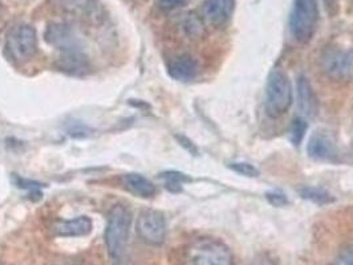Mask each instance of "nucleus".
Returning a JSON list of instances; mask_svg holds the SVG:
<instances>
[{
  "label": "nucleus",
  "instance_id": "dca6fc26",
  "mask_svg": "<svg viewBox=\"0 0 353 265\" xmlns=\"http://www.w3.org/2000/svg\"><path fill=\"white\" fill-rule=\"evenodd\" d=\"M301 194L304 199L311 200L316 204H328L334 200L332 195L328 194L325 190H321L318 187H304L301 189Z\"/></svg>",
  "mask_w": 353,
  "mask_h": 265
},
{
  "label": "nucleus",
  "instance_id": "6ab92c4d",
  "mask_svg": "<svg viewBox=\"0 0 353 265\" xmlns=\"http://www.w3.org/2000/svg\"><path fill=\"white\" fill-rule=\"evenodd\" d=\"M162 178L166 180V186L168 189H172V187H178L183 183V182H188L189 178L186 177L185 174H181V173H176V171H170V173H165L162 174Z\"/></svg>",
  "mask_w": 353,
  "mask_h": 265
},
{
  "label": "nucleus",
  "instance_id": "0eeeda50",
  "mask_svg": "<svg viewBox=\"0 0 353 265\" xmlns=\"http://www.w3.org/2000/svg\"><path fill=\"white\" fill-rule=\"evenodd\" d=\"M137 233L142 242L150 246H161L166 239L165 216L156 210H143L137 219Z\"/></svg>",
  "mask_w": 353,
  "mask_h": 265
},
{
  "label": "nucleus",
  "instance_id": "aec40b11",
  "mask_svg": "<svg viewBox=\"0 0 353 265\" xmlns=\"http://www.w3.org/2000/svg\"><path fill=\"white\" fill-rule=\"evenodd\" d=\"M190 0H159V7L162 11H174L186 6Z\"/></svg>",
  "mask_w": 353,
  "mask_h": 265
},
{
  "label": "nucleus",
  "instance_id": "b1692460",
  "mask_svg": "<svg viewBox=\"0 0 353 265\" xmlns=\"http://www.w3.org/2000/svg\"><path fill=\"white\" fill-rule=\"evenodd\" d=\"M325 11L330 17H336L339 12V0H323Z\"/></svg>",
  "mask_w": 353,
  "mask_h": 265
},
{
  "label": "nucleus",
  "instance_id": "7ed1b4c3",
  "mask_svg": "<svg viewBox=\"0 0 353 265\" xmlns=\"http://www.w3.org/2000/svg\"><path fill=\"white\" fill-rule=\"evenodd\" d=\"M185 265H234V257L226 244L215 239H198L185 252Z\"/></svg>",
  "mask_w": 353,
  "mask_h": 265
},
{
  "label": "nucleus",
  "instance_id": "a211bd4d",
  "mask_svg": "<svg viewBox=\"0 0 353 265\" xmlns=\"http://www.w3.org/2000/svg\"><path fill=\"white\" fill-rule=\"evenodd\" d=\"M230 169L241 176H245V177H258L259 176V170L252 166L251 163H246V162H235V163H230Z\"/></svg>",
  "mask_w": 353,
  "mask_h": 265
},
{
  "label": "nucleus",
  "instance_id": "9b49d317",
  "mask_svg": "<svg viewBox=\"0 0 353 265\" xmlns=\"http://www.w3.org/2000/svg\"><path fill=\"white\" fill-rule=\"evenodd\" d=\"M298 105L303 117H315L318 114L319 104L316 94L308 80L301 76L298 80Z\"/></svg>",
  "mask_w": 353,
  "mask_h": 265
},
{
  "label": "nucleus",
  "instance_id": "f3484780",
  "mask_svg": "<svg viewBox=\"0 0 353 265\" xmlns=\"http://www.w3.org/2000/svg\"><path fill=\"white\" fill-rule=\"evenodd\" d=\"M307 133V123L304 121V118H295L292 121V124L290 126V140L295 145L299 146L301 142L303 141L304 136Z\"/></svg>",
  "mask_w": 353,
  "mask_h": 265
},
{
  "label": "nucleus",
  "instance_id": "4468645a",
  "mask_svg": "<svg viewBox=\"0 0 353 265\" xmlns=\"http://www.w3.org/2000/svg\"><path fill=\"white\" fill-rule=\"evenodd\" d=\"M59 68L71 74H79L88 70V61L80 52H65L59 59Z\"/></svg>",
  "mask_w": 353,
  "mask_h": 265
},
{
  "label": "nucleus",
  "instance_id": "393cba45",
  "mask_svg": "<svg viewBox=\"0 0 353 265\" xmlns=\"http://www.w3.org/2000/svg\"><path fill=\"white\" fill-rule=\"evenodd\" d=\"M0 7H1V4H0Z\"/></svg>",
  "mask_w": 353,
  "mask_h": 265
},
{
  "label": "nucleus",
  "instance_id": "f03ea898",
  "mask_svg": "<svg viewBox=\"0 0 353 265\" xmlns=\"http://www.w3.org/2000/svg\"><path fill=\"white\" fill-rule=\"evenodd\" d=\"M318 0H292L290 12V31L301 43H308L316 32L319 23Z\"/></svg>",
  "mask_w": 353,
  "mask_h": 265
},
{
  "label": "nucleus",
  "instance_id": "20e7f679",
  "mask_svg": "<svg viewBox=\"0 0 353 265\" xmlns=\"http://www.w3.org/2000/svg\"><path fill=\"white\" fill-rule=\"evenodd\" d=\"M37 47V32L32 25L27 23L15 24L7 32L6 52L12 61L18 64H24L34 59Z\"/></svg>",
  "mask_w": 353,
  "mask_h": 265
},
{
  "label": "nucleus",
  "instance_id": "1a4fd4ad",
  "mask_svg": "<svg viewBox=\"0 0 353 265\" xmlns=\"http://www.w3.org/2000/svg\"><path fill=\"white\" fill-rule=\"evenodd\" d=\"M92 220L88 216H77L71 220H59L52 226V233L57 237H80L87 236L92 231Z\"/></svg>",
  "mask_w": 353,
  "mask_h": 265
},
{
  "label": "nucleus",
  "instance_id": "6e6552de",
  "mask_svg": "<svg viewBox=\"0 0 353 265\" xmlns=\"http://www.w3.org/2000/svg\"><path fill=\"white\" fill-rule=\"evenodd\" d=\"M235 0H203L202 14L212 27L223 25L232 15Z\"/></svg>",
  "mask_w": 353,
  "mask_h": 265
},
{
  "label": "nucleus",
  "instance_id": "2eb2a0df",
  "mask_svg": "<svg viewBox=\"0 0 353 265\" xmlns=\"http://www.w3.org/2000/svg\"><path fill=\"white\" fill-rule=\"evenodd\" d=\"M56 7H60L64 11L68 12H77L81 11L89 15L90 12H94V0H52Z\"/></svg>",
  "mask_w": 353,
  "mask_h": 265
},
{
  "label": "nucleus",
  "instance_id": "f257e3e1",
  "mask_svg": "<svg viewBox=\"0 0 353 265\" xmlns=\"http://www.w3.org/2000/svg\"><path fill=\"white\" fill-rule=\"evenodd\" d=\"M130 226L132 213L126 206L116 204L109 210L104 240L108 255L114 264H121L124 260Z\"/></svg>",
  "mask_w": 353,
  "mask_h": 265
},
{
  "label": "nucleus",
  "instance_id": "423d86ee",
  "mask_svg": "<svg viewBox=\"0 0 353 265\" xmlns=\"http://www.w3.org/2000/svg\"><path fill=\"white\" fill-rule=\"evenodd\" d=\"M320 65L331 80L352 81L353 48H328L321 54Z\"/></svg>",
  "mask_w": 353,
  "mask_h": 265
},
{
  "label": "nucleus",
  "instance_id": "39448f33",
  "mask_svg": "<svg viewBox=\"0 0 353 265\" xmlns=\"http://www.w3.org/2000/svg\"><path fill=\"white\" fill-rule=\"evenodd\" d=\"M292 105V85L290 77L282 70L268 74L265 85V110L268 116L278 118Z\"/></svg>",
  "mask_w": 353,
  "mask_h": 265
},
{
  "label": "nucleus",
  "instance_id": "ddd939ff",
  "mask_svg": "<svg viewBox=\"0 0 353 265\" xmlns=\"http://www.w3.org/2000/svg\"><path fill=\"white\" fill-rule=\"evenodd\" d=\"M123 184L129 193L145 199L153 198L157 194L156 184L141 174H125Z\"/></svg>",
  "mask_w": 353,
  "mask_h": 265
},
{
  "label": "nucleus",
  "instance_id": "9d476101",
  "mask_svg": "<svg viewBox=\"0 0 353 265\" xmlns=\"http://www.w3.org/2000/svg\"><path fill=\"white\" fill-rule=\"evenodd\" d=\"M310 157L318 160H332L337 156V147L332 137L327 133L316 131L307 146Z\"/></svg>",
  "mask_w": 353,
  "mask_h": 265
},
{
  "label": "nucleus",
  "instance_id": "412c9836",
  "mask_svg": "<svg viewBox=\"0 0 353 265\" xmlns=\"http://www.w3.org/2000/svg\"><path fill=\"white\" fill-rule=\"evenodd\" d=\"M17 180V184L20 189H24V190H28L31 191L32 194H39V189H40V183L34 182V180H30V179H24V178L15 177Z\"/></svg>",
  "mask_w": 353,
  "mask_h": 265
},
{
  "label": "nucleus",
  "instance_id": "5701e85b",
  "mask_svg": "<svg viewBox=\"0 0 353 265\" xmlns=\"http://www.w3.org/2000/svg\"><path fill=\"white\" fill-rule=\"evenodd\" d=\"M265 198L275 207H282L288 203L285 195L281 194V193H270V194L265 195Z\"/></svg>",
  "mask_w": 353,
  "mask_h": 265
},
{
  "label": "nucleus",
  "instance_id": "f8f14e48",
  "mask_svg": "<svg viewBox=\"0 0 353 265\" xmlns=\"http://www.w3.org/2000/svg\"><path fill=\"white\" fill-rule=\"evenodd\" d=\"M198 64L189 54H182L169 64V74L178 81H190L196 76Z\"/></svg>",
  "mask_w": 353,
  "mask_h": 265
},
{
  "label": "nucleus",
  "instance_id": "4be33fe9",
  "mask_svg": "<svg viewBox=\"0 0 353 265\" xmlns=\"http://www.w3.org/2000/svg\"><path fill=\"white\" fill-rule=\"evenodd\" d=\"M335 265H353V246L344 248L337 259H336Z\"/></svg>",
  "mask_w": 353,
  "mask_h": 265
}]
</instances>
